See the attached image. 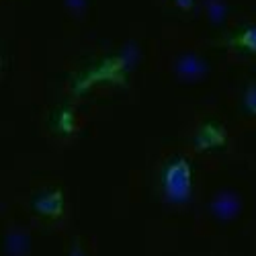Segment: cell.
Wrapping results in <instances>:
<instances>
[{
  "mask_svg": "<svg viewBox=\"0 0 256 256\" xmlns=\"http://www.w3.org/2000/svg\"><path fill=\"white\" fill-rule=\"evenodd\" d=\"M164 186L172 197H182L190 188V168L184 160H174L164 172Z\"/></svg>",
  "mask_w": 256,
  "mask_h": 256,
  "instance_id": "obj_1",
  "label": "cell"
},
{
  "mask_svg": "<svg viewBox=\"0 0 256 256\" xmlns=\"http://www.w3.org/2000/svg\"><path fill=\"white\" fill-rule=\"evenodd\" d=\"M228 46L250 52V54H256V25H248L242 31L228 37Z\"/></svg>",
  "mask_w": 256,
  "mask_h": 256,
  "instance_id": "obj_2",
  "label": "cell"
},
{
  "mask_svg": "<svg viewBox=\"0 0 256 256\" xmlns=\"http://www.w3.org/2000/svg\"><path fill=\"white\" fill-rule=\"evenodd\" d=\"M178 70H180V72H186V74H193V72H199L201 66H199V64H197L193 58H184L182 64L178 66Z\"/></svg>",
  "mask_w": 256,
  "mask_h": 256,
  "instance_id": "obj_3",
  "label": "cell"
},
{
  "mask_svg": "<svg viewBox=\"0 0 256 256\" xmlns=\"http://www.w3.org/2000/svg\"><path fill=\"white\" fill-rule=\"evenodd\" d=\"M244 100H246V104L250 106V111H252V113H256V84H252V86H248Z\"/></svg>",
  "mask_w": 256,
  "mask_h": 256,
  "instance_id": "obj_4",
  "label": "cell"
},
{
  "mask_svg": "<svg viewBox=\"0 0 256 256\" xmlns=\"http://www.w3.org/2000/svg\"><path fill=\"white\" fill-rule=\"evenodd\" d=\"M174 4L180 6V8H190L195 4V0H174Z\"/></svg>",
  "mask_w": 256,
  "mask_h": 256,
  "instance_id": "obj_5",
  "label": "cell"
},
{
  "mask_svg": "<svg viewBox=\"0 0 256 256\" xmlns=\"http://www.w3.org/2000/svg\"><path fill=\"white\" fill-rule=\"evenodd\" d=\"M0 70H2V56H0Z\"/></svg>",
  "mask_w": 256,
  "mask_h": 256,
  "instance_id": "obj_6",
  "label": "cell"
}]
</instances>
